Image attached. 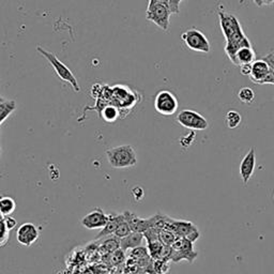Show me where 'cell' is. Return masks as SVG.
Instances as JSON below:
<instances>
[{
	"label": "cell",
	"instance_id": "1",
	"mask_svg": "<svg viewBox=\"0 0 274 274\" xmlns=\"http://www.w3.org/2000/svg\"><path fill=\"white\" fill-rule=\"evenodd\" d=\"M108 163L114 168H128L137 164V156L134 148L130 145H124L106 150Z\"/></svg>",
	"mask_w": 274,
	"mask_h": 274
},
{
	"label": "cell",
	"instance_id": "2",
	"mask_svg": "<svg viewBox=\"0 0 274 274\" xmlns=\"http://www.w3.org/2000/svg\"><path fill=\"white\" fill-rule=\"evenodd\" d=\"M36 51L39 52L43 56V57L46 58L47 61L50 62V64L52 65L53 69L55 70L56 74L58 75V77L61 81L70 84L75 92L80 91V85H79V82H77L76 77H75V75L72 73V71L67 67V65H65L62 61H60L58 59L57 56H56L53 53H51V52H49V51L44 50L43 47H41V46H36Z\"/></svg>",
	"mask_w": 274,
	"mask_h": 274
},
{
	"label": "cell",
	"instance_id": "3",
	"mask_svg": "<svg viewBox=\"0 0 274 274\" xmlns=\"http://www.w3.org/2000/svg\"><path fill=\"white\" fill-rule=\"evenodd\" d=\"M165 229L173 231L178 238H184L192 241L193 243L201 237V232L198 230L197 226L192 222L175 220L169 216L167 219Z\"/></svg>",
	"mask_w": 274,
	"mask_h": 274
},
{
	"label": "cell",
	"instance_id": "4",
	"mask_svg": "<svg viewBox=\"0 0 274 274\" xmlns=\"http://www.w3.org/2000/svg\"><path fill=\"white\" fill-rule=\"evenodd\" d=\"M181 40L188 50L208 54L211 50V45L208 37L196 28L187 29L181 34Z\"/></svg>",
	"mask_w": 274,
	"mask_h": 274
},
{
	"label": "cell",
	"instance_id": "5",
	"mask_svg": "<svg viewBox=\"0 0 274 274\" xmlns=\"http://www.w3.org/2000/svg\"><path fill=\"white\" fill-rule=\"evenodd\" d=\"M179 103L175 94L169 90H161L154 98V108L162 116H173L178 110Z\"/></svg>",
	"mask_w": 274,
	"mask_h": 274
},
{
	"label": "cell",
	"instance_id": "6",
	"mask_svg": "<svg viewBox=\"0 0 274 274\" xmlns=\"http://www.w3.org/2000/svg\"><path fill=\"white\" fill-rule=\"evenodd\" d=\"M198 256V253L194 250V243L184 238H177L175 243L172 245V258L174 262L186 260L193 262Z\"/></svg>",
	"mask_w": 274,
	"mask_h": 274
},
{
	"label": "cell",
	"instance_id": "7",
	"mask_svg": "<svg viewBox=\"0 0 274 274\" xmlns=\"http://www.w3.org/2000/svg\"><path fill=\"white\" fill-rule=\"evenodd\" d=\"M177 122L183 128L190 129L193 131H204L208 129L209 125L205 117H203L200 112L192 109H183L176 117Z\"/></svg>",
	"mask_w": 274,
	"mask_h": 274
},
{
	"label": "cell",
	"instance_id": "8",
	"mask_svg": "<svg viewBox=\"0 0 274 274\" xmlns=\"http://www.w3.org/2000/svg\"><path fill=\"white\" fill-rule=\"evenodd\" d=\"M172 12L167 6L163 5H151L148 6L146 11L147 21L152 22L163 31H167L169 28V20Z\"/></svg>",
	"mask_w": 274,
	"mask_h": 274
},
{
	"label": "cell",
	"instance_id": "9",
	"mask_svg": "<svg viewBox=\"0 0 274 274\" xmlns=\"http://www.w3.org/2000/svg\"><path fill=\"white\" fill-rule=\"evenodd\" d=\"M219 18H220V25L221 29L223 32V35L225 40L227 41L230 37H232L234 34L242 31V27L237 20V17L232 14H229L227 12L220 11L219 12Z\"/></svg>",
	"mask_w": 274,
	"mask_h": 274
},
{
	"label": "cell",
	"instance_id": "10",
	"mask_svg": "<svg viewBox=\"0 0 274 274\" xmlns=\"http://www.w3.org/2000/svg\"><path fill=\"white\" fill-rule=\"evenodd\" d=\"M109 214H106L101 208H96L85 215L81 220L82 225L87 229H102L107 224Z\"/></svg>",
	"mask_w": 274,
	"mask_h": 274
},
{
	"label": "cell",
	"instance_id": "11",
	"mask_svg": "<svg viewBox=\"0 0 274 274\" xmlns=\"http://www.w3.org/2000/svg\"><path fill=\"white\" fill-rule=\"evenodd\" d=\"M40 237L39 228L32 223H24L16 231V240L17 242L24 245V247H30Z\"/></svg>",
	"mask_w": 274,
	"mask_h": 274
},
{
	"label": "cell",
	"instance_id": "12",
	"mask_svg": "<svg viewBox=\"0 0 274 274\" xmlns=\"http://www.w3.org/2000/svg\"><path fill=\"white\" fill-rule=\"evenodd\" d=\"M126 221L128 222L131 230L133 232L145 233L147 230L153 227V219L152 216L149 219H141L137 214L132 213L131 211H125Z\"/></svg>",
	"mask_w": 274,
	"mask_h": 274
},
{
	"label": "cell",
	"instance_id": "13",
	"mask_svg": "<svg viewBox=\"0 0 274 274\" xmlns=\"http://www.w3.org/2000/svg\"><path fill=\"white\" fill-rule=\"evenodd\" d=\"M255 167H256V152L254 148H251L240 163V177L244 184H248L251 180Z\"/></svg>",
	"mask_w": 274,
	"mask_h": 274
},
{
	"label": "cell",
	"instance_id": "14",
	"mask_svg": "<svg viewBox=\"0 0 274 274\" xmlns=\"http://www.w3.org/2000/svg\"><path fill=\"white\" fill-rule=\"evenodd\" d=\"M252 46L248 36L245 35V33L242 31L238 32L237 34H234L232 37H230L229 40L226 41V46H225V52L227 54L228 58L232 61L234 55L237 54L239 50H241L242 47H249Z\"/></svg>",
	"mask_w": 274,
	"mask_h": 274
},
{
	"label": "cell",
	"instance_id": "15",
	"mask_svg": "<svg viewBox=\"0 0 274 274\" xmlns=\"http://www.w3.org/2000/svg\"><path fill=\"white\" fill-rule=\"evenodd\" d=\"M270 67L269 64L263 59L255 60L252 63V71L250 74V79L255 84H266L267 79L270 75Z\"/></svg>",
	"mask_w": 274,
	"mask_h": 274
},
{
	"label": "cell",
	"instance_id": "16",
	"mask_svg": "<svg viewBox=\"0 0 274 274\" xmlns=\"http://www.w3.org/2000/svg\"><path fill=\"white\" fill-rule=\"evenodd\" d=\"M124 221H126L125 213H116V214L115 213H110L109 214V220H108L107 224L101 229V231L99 232V234L97 236L96 239H102V238L107 237V236L114 234V232L117 229L118 226Z\"/></svg>",
	"mask_w": 274,
	"mask_h": 274
},
{
	"label": "cell",
	"instance_id": "17",
	"mask_svg": "<svg viewBox=\"0 0 274 274\" xmlns=\"http://www.w3.org/2000/svg\"><path fill=\"white\" fill-rule=\"evenodd\" d=\"M256 60V53L253 50L252 46L249 47H242L241 50L237 52L232 59V63L236 65H244V64H252Z\"/></svg>",
	"mask_w": 274,
	"mask_h": 274
},
{
	"label": "cell",
	"instance_id": "18",
	"mask_svg": "<svg viewBox=\"0 0 274 274\" xmlns=\"http://www.w3.org/2000/svg\"><path fill=\"white\" fill-rule=\"evenodd\" d=\"M145 237L144 233L139 232H133L132 231L127 237L120 239V249L122 251H128V250H133L135 248H138L143 243Z\"/></svg>",
	"mask_w": 274,
	"mask_h": 274
},
{
	"label": "cell",
	"instance_id": "19",
	"mask_svg": "<svg viewBox=\"0 0 274 274\" xmlns=\"http://www.w3.org/2000/svg\"><path fill=\"white\" fill-rule=\"evenodd\" d=\"M99 112L101 118L105 122H109V124L115 122L120 117V109L114 104H105L101 107Z\"/></svg>",
	"mask_w": 274,
	"mask_h": 274
},
{
	"label": "cell",
	"instance_id": "20",
	"mask_svg": "<svg viewBox=\"0 0 274 274\" xmlns=\"http://www.w3.org/2000/svg\"><path fill=\"white\" fill-rule=\"evenodd\" d=\"M100 249L105 254H112L114 252L120 250V238L116 237L115 234L107 236V237H105V240L101 242Z\"/></svg>",
	"mask_w": 274,
	"mask_h": 274
},
{
	"label": "cell",
	"instance_id": "21",
	"mask_svg": "<svg viewBox=\"0 0 274 274\" xmlns=\"http://www.w3.org/2000/svg\"><path fill=\"white\" fill-rule=\"evenodd\" d=\"M16 209V203L11 197H0V211L4 216L13 214Z\"/></svg>",
	"mask_w": 274,
	"mask_h": 274
},
{
	"label": "cell",
	"instance_id": "22",
	"mask_svg": "<svg viewBox=\"0 0 274 274\" xmlns=\"http://www.w3.org/2000/svg\"><path fill=\"white\" fill-rule=\"evenodd\" d=\"M16 104L14 101L0 102V125L15 110Z\"/></svg>",
	"mask_w": 274,
	"mask_h": 274
},
{
	"label": "cell",
	"instance_id": "23",
	"mask_svg": "<svg viewBox=\"0 0 274 274\" xmlns=\"http://www.w3.org/2000/svg\"><path fill=\"white\" fill-rule=\"evenodd\" d=\"M177 238H178L177 236L171 230H167V229L159 230L160 242L164 245H167V247H172V245L175 243V241L177 240Z\"/></svg>",
	"mask_w": 274,
	"mask_h": 274
},
{
	"label": "cell",
	"instance_id": "24",
	"mask_svg": "<svg viewBox=\"0 0 274 274\" xmlns=\"http://www.w3.org/2000/svg\"><path fill=\"white\" fill-rule=\"evenodd\" d=\"M241 115L239 114L238 111L236 110H229L227 114H226V118H225V121H226V125H227V127L229 129H236L238 128L239 125L241 124Z\"/></svg>",
	"mask_w": 274,
	"mask_h": 274
},
{
	"label": "cell",
	"instance_id": "25",
	"mask_svg": "<svg viewBox=\"0 0 274 274\" xmlns=\"http://www.w3.org/2000/svg\"><path fill=\"white\" fill-rule=\"evenodd\" d=\"M238 98L244 104H251L254 101L255 93L252 88L244 87L240 89V91L238 92Z\"/></svg>",
	"mask_w": 274,
	"mask_h": 274
},
{
	"label": "cell",
	"instance_id": "26",
	"mask_svg": "<svg viewBox=\"0 0 274 274\" xmlns=\"http://www.w3.org/2000/svg\"><path fill=\"white\" fill-rule=\"evenodd\" d=\"M109 261H110V263L112 264V266H118V264L124 263L126 261L125 251H122L120 249V250L114 252L112 254H109Z\"/></svg>",
	"mask_w": 274,
	"mask_h": 274
},
{
	"label": "cell",
	"instance_id": "27",
	"mask_svg": "<svg viewBox=\"0 0 274 274\" xmlns=\"http://www.w3.org/2000/svg\"><path fill=\"white\" fill-rule=\"evenodd\" d=\"M149 252H148V249L147 248H144V247H138V248H135L131 251L130 253V258H133V259H141V258H146V257H149Z\"/></svg>",
	"mask_w": 274,
	"mask_h": 274
},
{
	"label": "cell",
	"instance_id": "28",
	"mask_svg": "<svg viewBox=\"0 0 274 274\" xmlns=\"http://www.w3.org/2000/svg\"><path fill=\"white\" fill-rule=\"evenodd\" d=\"M131 232H132V230H131V228H130V226H129L128 222H127V221H124V222H122V223L118 226L117 229H116L115 232H114V234L116 236V237L122 239V238L127 237V236H129Z\"/></svg>",
	"mask_w": 274,
	"mask_h": 274
},
{
	"label": "cell",
	"instance_id": "29",
	"mask_svg": "<svg viewBox=\"0 0 274 274\" xmlns=\"http://www.w3.org/2000/svg\"><path fill=\"white\" fill-rule=\"evenodd\" d=\"M9 234H10V230L7 228L5 224V221H0V248L5 247L9 240Z\"/></svg>",
	"mask_w": 274,
	"mask_h": 274
},
{
	"label": "cell",
	"instance_id": "30",
	"mask_svg": "<svg viewBox=\"0 0 274 274\" xmlns=\"http://www.w3.org/2000/svg\"><path fill=\"white\" fill-rule=\"evenodd\" d=\"M182 2L183 0H169L168 8L172 14H179V12H180V4Z\"/></svg>",
	"mask_w": 274,
	"mask_h": 274
},
{
	"label": "cell",
	"instance_id": "31",
	"mask_svg": "<svg viewBox=\"0 0 274 274\" xmlns=\"http://www.w3.org/2000/svg\"><path fill=\"white\" fill-rule=\"evenodd\" d=\"M4 221H5V224H6L7 228H8L9 230H12V229L15 227V226L17 225V221H16V219H14V217H13L12 215H8V216H5Z\"/></svg>",
	"mask_w": 274,
	"mask_h": 274
},
{
	"label": "cell",
	"instance_id": "32",
	"mask_svg": "<svg viewBox=\"0 0 274 274\" xmlns=\"http://www.w3.org/2000/svg\"><path fill=\"white\" fill-rule=\"evenodd\" d=\"M132 193H133V196L135 197L136 201H141L144 198V190L143 187H134L133 191H132Z\"/></svg>",
	"mask_w": 274,
	"mask_h": 274
},
{
	"label": "cell",
	"instance_id": "33",
	"mask_svg": "<svg viewBox=\"0 0 274 274\" xmlns=\"http://www.w3.org/2000/svg\"><path fill=\"white\" fill-rule=\"evenodd\" d=\"M263 60L269 64L270 70H271L273 76H274V55L273 54H268L266 57L263 58Z\"/></svg>",
	"mask_w": 274,
	"mask_h": 274
},
{
	"label": "cell",
	"instance_id": "34",
	"mask_svg": "<svg viewBox=\"0 0 274 274\" xmlns=\"http://www.w3.org/2000/svg\"><path fill=\"white\" fill-rule=\"evenodd\" d=\"M240 71L242 75H245V76H250L251 71H252V64H244L240 67Z\"/></svg>",
	"mask_w": 274,
	"mask_h": 274
},
{
	"label": "cell",
	"instance_id": "35",
	"mask_svg": "<svg viewBox=\"0 0 274 274\" xmlns=\"http://www.w3.org/2000/svg\"><path fill=\"white\" fill-rule=\"evenodd\" d=\"M163 5V6H167L169 5V0H149V5Z\"/></svg>",
	"mask_w": 274,
	"mask_h": 274
},
{
	"label": "cell",
	"instance_id": "36",
	"mask_svg": "<svg viewBox=\"0 0 274 274\" xmlns=\"http://www.w3.org/2000/svg\"><path fill=\"white\" fill-rule=\"evenodd\" d=\"M273 2H274V0H261L262 5H271Z\"/></svg>",
	"mask_w": 274,
	"mask_h": 274
},
{
	"label": "cell",
	"instance_id": "37",
	"mask_svg": "<svg viewBox=\"0 0 274 274\" xmlns=\"http://www.w3.org/2000/svg\"><path fill=\"white\" fill-rule=\"evenodd\" d=\"M254 3L256 4L258 7H261V6H262V4H261V0H254Z\"/></svg>",
	"mask_w": 274,
	"mask_h": 274
},
{
	"label": "cell",
	"instance_id": "38",
	"mask_svg": "<svg viewBox=\"0 0 274 274\" xmlns=\"http://www.w3.org/2000/svg\"><path fill=\"white\" fill-rule=\"evenodd\" d=\"M5 219V216L3 215V213H2V211H0V221H3Z\"/></svg>",
	"mask_w": 274,
	"mask_h": 274
},
{
	"label": "cell",
	"instance_id": "39",
	"mask_svg": "<svg viewBox=\"0 0 274 274\" xmlns=\"http://www.w3.org/2000/svg\"><path fill=\"white\" fill-rule=\"evenodd\" d=\"M3 101H4V100H3L2 98H0V102H3Z\"/></svg>",
	"mask_w": 274,
	"mask_h": 274
},
{
	"label": "cell",
	"instance_id": "40",
	"mask_svg": "<svg viewBox=\"0 0 274 274\" xmlns=\"http://www.w3.org/2000/svg\"><path fill=\"white\" fill-rule=\"evenodd\" d=\"M127 274H132V273H127Z\"/></svg>",
	"mask_w": 274,
	"mask_h": 274
},
{
	"label": "cell",
	"instance_id": "41",
	"mask_svg": "<svg viewBox=\"0 0 274 274\" xmlns=\"http://www.w3.org/2000/svg\"><path fill=\"white\" fill-rule=\"evenodd\" d=\"M273 198H274V194H273Z\"/></svg>",
	"mask_w": 274,
	"mask_h": 274
}]
</instances>
